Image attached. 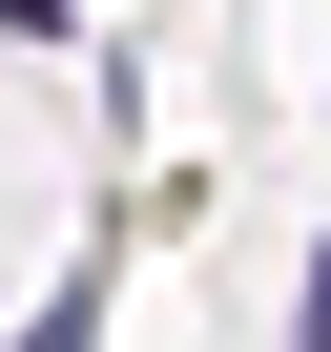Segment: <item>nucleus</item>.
<instances>
[{
    "mask_svg": "<svg viewBox=\"0 0 331 352\" xmlns=\"http://www.w3.org/2000/svg\"><path fill=\"white\" fill-rule=\"evenodd\" d=\"M290 352H331V249H310V290H290Z\"/></svg>",
    "mask_w": 331,
    "mask_h": 352,
    "instance_id": "obj_1",
    "label": "nucleus"
},
{
    "mask_svg": "<svg viewBox=\"0 0 331 352\" xmlns=\"http://www.w3.org/2000/svg\"><path fill=\"white\" fill-rule=\"evenodd\" d=\"M21 352H83V290H62V311H42V331H21Z\"/></svg>",
    "mask_w": 331,
    "mask_h": 352,
    "instance_id": "obj_2",
    "label": "nucleus"
}]
</instances>
